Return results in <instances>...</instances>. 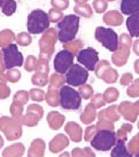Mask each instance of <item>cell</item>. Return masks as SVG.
<instances>
[{
  "instance_id": "1",
  "label": "cell",
  "mask_w": 139,
  "mask_h": 157,
  "mask_svg": "<svg viewBox=\"0 0 139 157\" xmlns=\"http://www.w3.org/2000/svg\"><path fill=\"white\" fill-rule=\"evenodd\" d=\"M80 18L75 14L65 16L57 24L58 39L61 43L71 42L75 39L79 30Z\"/></svg>"
},
{
  "instance_id": "2",
  "label": "cell",
  "mask_w": 139,
  "mask_h": 157,
  "mask_svg": "<svg viewBox=\"0 0 139 157\" xmlns=\"http://www.w3.org/2000/svg\"><path fill=\"white\" fill-rule=\"evenodd\" d=\"M50 24L49 14L42 9H34L28 15L27 29L32 34H39L48 29Z\"/></svg>"
},
{
  "instance_id": "3",
  "label": "cell",
  "mask_w": 139,
  "mask_h": 157,
  "mask_svg": "<svg viewBox=\"0 0 139 157\" xmlns=\"http://www.w3.org/2000/svg\"><path fill=\"white\" fill-rule=\"evenodd\" d=\"M117 134L112 130L101 129L91 140V145L99 151H108L116 145Z\"/></svg>"
},
{
  "instance_id": "4",
  "label": "cell",
  "mask_w": 139,
  "mask_h": 157,
  "mask_svg": "<svg viewBox=\"0 0 139 157\" xmlns=\"http://www.w3.org/2000/svg\"><path fill=\"white\" fill-rule=\"evenodd\" d=\"M60 103L64 109L76 110L81 107V97L78 91L67 85H64L60 91Z\"/></svg>"
},
{
  "instance_id": "5",
  "label": "cell",
  "mask_w": 139,
  "mask_h": 157,
  "mask_svg": "<svg viewBox=\"0 0 139 157\" xmlns=\"http://www.w3.org/2000/svg\"><path fill=\"white\" fill-rule=\"evenodd\" d=\"M95 39L100 42L104 48L111 52H116L119 47L117 33L112 29L97 27L95 30Z\"/></svg>"
},
{
  "instance_id": "6",
  "label": "cell",
  "mask_w": 139,
  "mask_h": 157,
  "mask_svg": "<svg viewBox=\"0 0 139 157\" xmlns=\"http://www.w3.org/2000/svg\"><path fill=\"white\" fill-rule=\"evenodd\" d=\"M4 65L7 70L14 67H21L24 63V56L18 51V46L14 44H9L2 48Z\"/></svg>"
},
{
  "instance_id": "7",
  "label": "cell",
  "mask_w": 139,
  "mask_h": 157,
  "mask_svg": "<svg viewBox=\"0 0 139 157\" xmlns=\"http://www.w3.org/2000/svg\"><path fill=\"white\" fill-rule=\"evenodd\" d=\"M132 45V38L127 33H122L120 37V44L116 54L112 55V61L117 66H122L127 63L130 55V47Z\"/></svg>"
},
{
  "instance_id": "8",
  "label": "cell",
  "mask_w": 139,
  "mask_h": 157,
  "mask_svg": "<svg viewBox=\"0 0 139 157\" xmlns=\"http://www.w3.org/2000/svg\"><path fill=\"white\" fill-rule=\"evenodd\" d=\"M89 74L88 71L80 64H73L66 75V83L70 86L78 87L85 85L87 81Z\"/></svg>"
},
{
  "instance_id": "9",
  "label": "cell",
  "mask_w": 139,
  "mask_h": 157,
  "mask_svg": "<svg viewBox=\"0 0 139 157\" xmlns=\"http://www.w3.org/2000/svg\"><path fill=\"white\" fill-rule=\"evenodd\" d=\"M74 55L72 53L64 49L56 54L54 60V70L59 74H66L69 69L73 65Z\"/></svg>"
},
{
  "instance_id": "10",
  "label": "cell",
  "mask_w": 139,
  "mask_h": 157,
  "mask_svg": "<svg viewBox=\"0 0 139 157\" xmlns=\"http://www.w3.org/2000/svg\"><path fill=\"white\" fill-rule=\"evenodd\" d=\"M77 60L79 63L83 64L87 70L94 71L97 63L99 61V54L96 49L91 47L84 48L78 53Z\"/></svg>"
},
{
  "instance_id": "11",
  "label": "cell",
  "mask_w": 139,
  "mask_h": 157,
  "mask_svg": "<svg viewBox=\"0 0 139 157\" xmlns=\"http://www.w3.org/2000/svg\"><path fill=\"white\" fill-rule=\"evenodd\" d=\"M119 111L123 117L131 122H135L139 115V100L136 103L122 102L119 105Z\"/></svg>"
},
{
  "instance_id": "12",
  "label": "cell",
  "mask_w": 139,
  "mask_h": 157,
  "mask_svg": "<svg viewBox=\"0 0 139 157\" xmlns=\"http://www.w3.org/2000/svg\"><path fill=\"white\" fill-rule=\"evenodd\" d=\"M103 22L110 26H120L123 23V17L117 10H111L103 16Z\"/></svg>"
},
{
  "instance_id": "13",
  "label": "cell",
  "mask_w": 139,
  "mask_h": 157,
  "mask_svg": "<svg viewBox=\"0 0 139 157\" xmlns=\"http://www.w3.org/2000/svg\"><path fill=\"white\" fill-rule=\"evenodd\" d=\"M126 25L131 37L139 38V13L129 16L126 22Z\"/></svg>"
},
{
  "instance_id": "14",
  "label": "cell",
  "mask_w": 139,
  "mask_h": 157,
  "mask_svg": "<svg viewBox=\"0 0 139 157\" xmlns=\"http://www.w3.org/2000/svg\"><path fill=\"white\" fill-rule=\"evenodd\" d=\"M120 9L125 15H132L139 13V0H121Z\"/></svg>"
},
{
  "instance_id": "15",
  "label": "cell",
  "mask_w": 139,
  "mask_h": 157,
  "mask_svg": "<svg viewBox=\"0 0 139 157\" xmlns=\"http://www.w3.org/2000/svg\"><path fill=\"white\" fill-rule=\"evenodd\" d=\"M117 145L115 148L113 149L111 153L112 157H129L132 156L133 155L130 152H128L125 145V140H117Z\"/></svg>"
},
{
  "instance_id": "16",
  "label": "cell",
  "mask_w": 139,
  "mask_h": 157,
  "mask_svg": "<svg viewBox=\"0 0 139 157\" xmlns=\"http://www.w3.org/2000/svg\"><path fill=\"white\" fill-rule=\"evenodd\" d=\"M2 12L6 16H11L17 9V3L14 0H3L2 4Z\"/></svg>"
},
{
  "instance_id": "17",
  "label": "cell",
  "mask_w": 139,
  "mask_h": 157,
  "mask_svg": "<svg viewBox=\"0 0 139 157\" xmlns=\"http://www.w3.org/2000/svg\"><path fill=\"white\" fill-rule=\"evenodd\" d=\"M102 117H107L108 119H110V121H117L119 120V118H120V115L117 113V106H111L109 109L101 111L99 118Z\"/></svg>"
},
{
  "instance_id": "18",
  "label": "cell",
  "mask_w": 139,
  "mask_h": 157,
  "mask_svg": "<svg viewBox=\"0 0 139 157\" xmlns=\"http://www.w3.org/2000/svg\"><path fill=\"white\" fill-rule=\"evenodd\" d=\"M118 77L117 72L115 70L112 69L111 67L107 68L104 72L101 78H103V80L107 83V84H112L117 81Z\"/></svg>"
},
{
  "instance_id": "19",
  "label": "cell",
  "mask_w": 139,
  "mask_h": 157,
  "mask_svg": "<svg viewBox=\"0 0 139 157\" xmlns=\"http://www.w3.org/2000/svg\"><path fill=\"white\" fill-rule=\"evenodd\" d=\"M15 39V36L11 30L5 29L0 32V46L8 45L9 43Z\"/></svg>"
},
{
  "instance_id": "20",
  "label": "cell",
  "mask_w": 139,
  "mask_h": 157,
  "mask_svg": "<svg viewBox=\"0 0 139 157\" xmlns=\"http://www.w3.org/2000/svg\"><path fill=\"white\" fill-rule=\"evenodd\" d=\"M74 11L82 17L85 18H91L92 16V9L89 4H82V5H76L74 8Z\"/></svg>"
},
{
  "instance_id": "21",
  "label": "cell",
  "mask_w": 139,
  "mask_h": 157,
  "mask_svg": "<svg viewBox=\"0 0 139 157\" xmlns=\"http://www.w3.org/2000/svg\"><path fill=\"white\" fill-rule=\"evenodd\" d=\"M119 96V92L115 88H109L104 94V98L106 103H112L117 100Z\"/></svg>"
},
{
  "instance_id": "22",
  "label": "cell",
  "mask_w": 139,
  "mask_h": 157,
  "mask_svg": "<svg viewBox=\"0 0 139 157\" xmlns=\"http://www.w3.org/2000/svg\"><path fill=\"white\" fill-rule=\"evenodd\" d=\"M93 7L96 12L97 13H102L107 9V2L106 0H94L93 1Z\"/></svg>"
},
{
  "instance_id": "23",
  "label": "cell",
  "mask_w": 139,
  "mask_h": 157,
  "mask_svg": "<svg viewBox=\"0 0 139 157\" xmlns=\"http://www.w3.org/2000/svg\"><path fill=\"white\" fill-rule=\"evenodd\" d=\"M133 129V126L128 124H122L121 130H118V132L117 133V140H127V133L130 132Z\"/></svg>"
},
{
  "instance_id": "24",
  "label": "cell",
  "mask_w": 139,
  "mask_h": 157,
  "mask_svg": "<svg viewBox=\"0 0 139 157\" xmlns=\"http://www.w3.org/2000/svg\"><path fill=\"white\" fill-rule=\"evenodd\" d=\"M127 93L128 96L133 98L139 96V78L136 79L133 82V85L127 89Z\"/></svg>"
},
{
  "instance_id": "25",
  "label": "cell",
  "mask_w": 139,
  "mask_h": 157,
  "mask_svg": "<svg viewBox=\"0 0 139 157\" xmlns=\"http://www.w3.org/2000/svg\"><path fill=\"white\" fill-rule=\"evenodd\" d=\"M16 40H17L18 44L26 46L31 43V37L27 33H20L17 36Z\"/></svg>"
},
{
  "instance_id": "26",
  "label": "cell",
  "mask_w": 139,
  "mask_h": 157,
  "mask_svg": "<svg viewBox=\"0 0 139 157\" xmlns=\"http://www.w3.org/2000/svg\"><path fill=\"white\" fill-rule=\"evenodd\" d=\"M49 18H50V20L53 23H55V22L61 20L63 18V13L60 11H58L56 9H51L49 12Z\"/></svg>"
},
{
  "instance_id": "27",
  "label": "cell",
  "mask_w": 139,
  "mask_h": 157,
  "mask_svg": "<svg viewBox=\"0 0 139 157\" xmlns=\"http://www.w3.org/2000/svg\"><path fill=\"white\" fill-rule=\"evenodd\" d=\"M51 4L55 9L65 10L69 6V0H51Z\"/></svg>"
},
{
  "instance_id": "28",
  "label": "cell",
  "mask_w": 139,
  "mask_h": 157,
  "mask_svg": "<svg viewBox=\"0 0 139 157\" xmlns=\"http://www.w3.org/2000/svg\"><path fill=\"white\" fill-rule=\"evenodd\" d=\"M80 92L81 93V95L85 99H88V98H90V96H91V94H93V90L90 85H85V86L80 88Z\"/></svg>"
},
{
  "instance_id": "29",
  "label": "cell",
  "mask_w": 139,
  "mask_h": 157,
  "mask_svg": "<svg viewBox=\"0 0 139 157\" xmlns=\"http://www.w3.org/2000/svg\"><path fill=\"white\" fill-rule=\"evenodd\" d=\"M93 103H95V108L97 109L105 105V102L103 101V97L101 96V94H97L94 97Z\"/></svg>"
},
{
  "instance_id": "30",
  "label": "cell",
  "mask_w": 139,
  "mask_h": 157,
  "mask_svg": "<svg viewBox=\"0 0 139 157\" xmlns=\"http://www.w3.org/2000/svg\"><path fill=\"white\" fill-rule=\"evenodd\" d=\"M8 77H9V81L17 82L20 77V74L18 70H12V71H9L8 73Z\"/></svg>"
},
{
  "instance_id": "31",
  "label": "cell",
  "mask_w": 139,
  "mask_h": 157,
  "mask_svg": "<svg viewBox=\"0 0 139 157\" xmlns=\"http://www.w3.org/2000/svg\"><path fill=\"white\" fill-rule=\"evenodd\" d=\"M133 80V75L129 74V73H127L122 75L121 78V85H127L130 84L131 82Z\"/></svg>"
},
{
  "instance_id": "32",
  "label": "cell",
  "mask_w": 139,
  "mask_h": 157,
  "mask_svg": "<svg viewBox=\"0 0 139 157\" xmlns=\"http://www.w3.org/2000/svg\"><path fill=\"white\" fill-rule=\"evenodd\" d=\"M133 51L137 55L139 56V39L136 40L134 44H133Z\"/></svg>"
},
{
  "instance_id": "33",
  "label": "cell",
  "mask_w": 139,
  "mask_h": 157,
  "mask_svg": "<svg viewBox=\"0 0 139 157\" xmlns=\"http://www.w3.org/2000/svg\"><path fill=\"white\" fill-rule=\"evenodd\" d=\"M134 69H135V71H136L137 74L139 75V59H137L134 63Z\"/></svg>"
},
{
  "instance_id": "34",
  "label": "cell",
  "mask_w": 139,
  "mask_h": 157,
  "mask_svg": "<svg viewBox=\"0 0 139 157\" xmlns=\"http://www.w3.org/2000/svg\"><path fill=\"white\" fill-rule=\"evenodd\" d=\"M74 1L78 3V4H84V3L87 2L88 0H74Z\"/></svg>"
},
{
  "instance_id": "35",
  "label": "cell",
  "mask_w": 139,
  "mask_h": 157,
  "mask_svg": "<svg viewBox=\"0 0 139 157\" xmlns=\"http://www.w3.org/2000/svg\"><path fill=\"white\" fill-rule=\"evenodd\" d=\"M3 145V140H2V138H1V136H0V149H1V147H2V145Z\"/></svg>"
},
{
  "instance_id": "36",
  "label": "cell",
  "mask_w": 139,
  "mask_h": 157,
  "mask_svg": "<svg viewBox=\"0 0 139 157\" xmlns=\"http://www.w3.org/2000/svg\"><path fill=\"white\" fill-rule=\"evenodd\" d=\"M3 0H0V8L2 7V4H3Z\"/></svg>"
},
{
  "instance_id": "37",
  "label": "cell",
  "mask_w": 139,
  "mask_h": 157,
  "mask_svg": "<svg viewBox=\"0 0 139 157\" xmlns=\"http://www.w3.org/2000/svg\"><path fill=\"white\" fill-rule=\"evenodd\" d=\"M109 2H113V1H115V0H107Z\"/></svg>"
},
{
  "instance_id": "38",
  "label": "cell",
  "mask_w": 139,
  "mask_h": 157,
  "mask_svg": "<svg viewBox=\"0 0 139 157\" xmlns=\"http://www.w3.org/2000/svg\"><path fill=\"white\" fill-rule=\"evenodd\" d=\"M136 156H139V152L137 153V154H136Z\"/></svg>"
},
{
  "instance_id": "39",
  "label": "cell",
  "mask_w": 139,
  "mask_h": 157,
  "mask_svg": "<svg viewBox=\"0 0 139 157\" xmlns=\"http://www.w3.org/2000/svg\"><path fill=\"white\" fill-rule=\"evenodd\" d=\"M137 136V138H138V139H139V133H138V135H137V136Z\"/></svg>"
},
{
  "instance_id": "40",
  "label": "cell",
  "mask_w": 139,
  "mask_h": 157,
  "mask_svg": "<svg viewBox=\"0 0 139 157\" xmlns=\"http://www.w3.org/2000/svg\"><path fill=\"white\" fill-rule=\"evenodd\" d=\"M137 125H138V129H139V121H138V124H137Z\"/></svg>"
}]
</instances>
